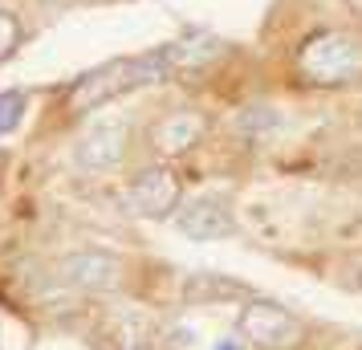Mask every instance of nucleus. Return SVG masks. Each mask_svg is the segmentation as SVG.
<instances>
[{
	"label": "nucleus",
	"mask_w": 362,
	"mask_h": 350,
	"mask_svg": "<svg viewBox=\"0 0 362 350\" xmlns=\"http://www.w3.org/2000/svg\"><path fill=\"white\" fill-rule=\"evenodd\" d=\"M127 151H131V122L118 118V115H102L78 134L74 163L82 167V171H94L98 175V171H115L127 159Z\"/></svg>",
	"instance_id": "obj_5"
},
{
	"label": "nucleus",
	"mask_w": 362,
	"mask_h": 350,
	"mask_svg": "<svg viewBox=\"0 0 362 350\" xmlns=\"http://www.w3.org/2000/svg\"><path fill=\"white\" fill-rule=\"evenodd\" d=\"M297 74L305 86L317 90H342L362 82V37L346 29L310 33L297 49Z\"/></svg>",
	"instance_id": "obj_2"
},
{
	"label": "nucleus",
	"mask_w": 362,
	"mask_h": 350,
	"mask_svg": "<svg viewBox=\"0 0 362 350\" xmlns=\"http://www.w3.org/2000/svg\"><path fill=\"white\" fill-rule=\"evenodd\" d=\"M277 122H281V118H277L273 106H248L245 118H240V127H245V131H273Z\"/></svg>",
	"instance_id": "obj_13"
},
{
	"label": "nucleus",
	"mask_w": 362,
	"mask_h": 350,
	"mask_svg": "<svg viewBox=\"0 0 362 350\" xmlns=\"http://www.w3.org/2000/svg\"><path fill=\"white\" fill-rule=\"evenodd\" d=\"M25 110H29L25 90H4V94H0V139L17 131L21 118H25Z\"/></svg>",
	"instance_id": "obj_11"
},
{
	"label": "nucleus",
	"mask_w": 362,
	"mask_h": 350,
	"mask_svg": "<svg viewBox=\"0 0 362 350\" xmlns=\"http://www.w3.org/2000/svg\"><path fill=\"white\" fill-rule=\"evenodd\" d=\"M248 289L232 277H220V273H192L183 281V301L187 305H220V301L245 298Z\"/></svg>",
	"instance_id": "obj_9"
},
{
	"label": "nucleus",
	"mask_w": 362,
	"mask_h": 350,
	"mask_svg": "<svg viewBox=\"0 0 362 350\" xmlns=\"http://www.w3.org/2000/svg\"><path fill=\"white\" fill-rule=\"evenodd\" d=\"M167 53H171V66L175 69H196L204 62L220 57L224 53V41H216V37H187V41H171Z\"/></svg>",
	"instance_id": "obj_10"
},
{
	"label": "nucleus",
	"mask_w": 362,
	"mask_h": 350,
	"mask_svg": "<svg viewBox=\"0 0 362 350\" xmlns=\"http://www.w3.org/2000/svg\"><path fill=\"white\" fill-rule=\"evenodd\" d=\"M208 131H212V118L204 115V110H171V115H163L151 127L147 143H151L155 155L180 159V155H187L192 147H199Z\"/></svg>",
	"instance_id": "obj_8"
},
{
	"label": "nucleus",
	"mask_w": 362,
	"mask_h": 350,
	"mask_svg": "<svg viewBox=\"0 0 362 350\" xmlns=\"http://www.w3.org/2000/svg\"><path fill=\"white\" fill-rule=\"evenodd\" d=\"M236 334L252 350H301L305 326L293 310H285L281 301L269 298H248L236 314Z\"/></svg>",
	"instance_id": "obj_3"
},
{
	"label": "nucleus",
	"mask_w": 362,
	"mask_h": 350,
	"mask_svg": "<svg viewBox=\"0 0 362 350\" xmlns=\"http://www.w3.org/2000/svg\"><path fill=\"white\" fill-rule=\"evenodd\" d=\"M175 74L171 66V53L163 49H151V53H139V57H115V62H106V66L90 69L82 74L78 82L66 90V115H94L102 106H110V102L127 98L134 90H143V86H155V82H167Z\"/></svg>",
	"instance_id": "obj_1"
},
{
	"label": "nucleus",
	"mask_w": 362,
	"mask_h": 350,
	"mask_svg": "<svg viewBox=\"0 0 362 350\" xmlns=\"http://www.w3.org/2000/svg\"><path fill=\"white\" fill-rule=\"evenodd\" d=\"M21 41H25V25H21V17L17 13H8V8H0V62H8V57L21 49Z\"/></svg>",
	"instance_id": "obj_12"
},
{
	"label": "nucleus",
	"mask_w": 362,
	"mask_h": 350,
	"mask_svg": "<svg viewBox=\"0 0 362 350\" xmlns=\"http://www.w3.org/2000/svg\"><path fill=\"white\" fill-rule=\"evenodd\" d=\"M53 277L57 285L78 289V293H115L122 285V257L106 249H78L57 261Z\"/></svg>",
	"instance_id": "obj_6"
},
{
	"label": "nucleus",
	"mask_w": 362,
	"mask_h": 350,
	"mask_svg": "<svg viewBox=\"0 0 362 350\" xmlns=\"http://www.w3.org/2000/svg\"><path fill=\"white\" fill-rule=\"evenodd\" d=\"M216 350H240V342H236V338H220V342H216Z\"/></svg>",
	"instance_id": "obj_15"
},
{
	"label": "nucleus",
	"mask_w": 362,
	"mask_h": 350,
	"mask_svg": "<svg viewBox=\"0 0 362 350\" xmlns=\"http://www.w3.org/2000/svg\"><path fill=\"white\" fill-rule=\"evenodd\" d=\"M37 4H45V8H69V4H78V0H37Z\"/></svg>",
	"instance_id": "obj_14"
},
{
	"label": "nucleus",
	"mask_w": 362,
	"mask_h": 350,
	"mask_svg": "<svg viewBox=\"0 0 362 350\" xmlns=\"http://www.w3.org/2000/svg\"><path fill=\"white\" fill-rule=\"evenodd\" d=\"M175 228L187 240H224L236 236V212H232L228 196H196V200L180 204L175 212Z\"/></svg>",
	"instance_id": "obj_7"
},
{
	"label": "nucleus",
	"mask_w": 362,
	"mask_h": 350,
	"mask_svg": "<svg viewBox=\"0 0 362 350\" xmlns=\"http://www.w3.org/2000/svg\"><path fill=\"white\" fill-rule=\"evenodd\" d=\"M346 8H350V13H358V17H362V0H346Z\"/></svg>",
	"instance_id": "obj_16"
},
{
	"label": "nucleus",
	"mask_w": 362,
	"mask_h": 350,
	"mask_svg": "<svg viewBox=\"0 0 362 350\" xmlns=\"http://www.w3.org/2000/svg\"><path fill=\"white\" fill-rule=\"evenodd\" d=\"M358 281H362V273H358Z\"/></svg>",
	"instance_id": "obj_17"
},
{
	"label": "nucleus",
	"mask_w": 362,
	"mask_h": 350,
	"mask_svg": "<svg viewBox=\"0 0 362 350\" xmlns=\"http://www.w3.org/2000/svg\"><path fill=\"white\" fill-rule=\"evenodd\" d=\"M127 208L143 220H171L183 204V180L175 175V167L167 163H151L139 167L127 180Z\"/></svg>",
	"instance_id": "obj_4"
}]
</instances>
